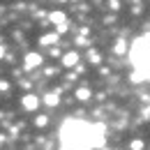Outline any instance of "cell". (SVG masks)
<instances>
[{"mask_svg": "<svg viewBox=\"0 0 150 150\" xmlns=\"http://www.w3.org/2000/svg\"><path fill=\"white\" fill-rule=\"evenodd\" d=\"M104 146V125L102 122H83V120H65L60 127V150H90Z\"/></svg>", "mask_w": 150, "mask_h": 150, "instance_id": "6da1fadb", "label": "cell"}, {"mask_svg": "<svg viewBox=\"0 0 150 150\" xmlns=\"http://www.w3.org/2000/svg\"><path fill=\"white\" fill-rule=\"evenodd\" d=\"M21 106L25 111H35V109H39V97L37 95H23L21 97Z\"/></svg>", "mask_w": 150, "mask_h": 150, "instance_id": "7a4b0ae2", "label": "cell"}, {"mask_svg": "<svg viewBox=\"0 0 150 150\" xmlns=\"http://www.w3.org/2000/svg\"><path fill=\"white\" fill-rule=\"evenodd\" d=\"M39 65H42V56H39V53H28L25 60H23V67H25V69H35Z\"/></svg>", "mask_w": 150, "mask_h": 150, "instance_id": "3957f363", "label": "cell"}, {"mask_svg": "<svg viewBox=\"0 0 150 150\" xmlns=\"http://www.w3.org/2000/svg\"><path fill=\"white\" fill-rule=\"evenodd\" d=\"M76 62H79V53H76V51L62 56V67H76Z\"/></svg>", "mask_w": 150, "mask_h": 150, "instance_id": "277c9868", "label": "cell"}, {"mask_svg": "<svg viewBox=\"0 0 150 150\" xmlns=\"http://www.w3.org/2000/svg\"><path fill=\"white\" fill-rule=\"evenodd\" d=\"M42 102H44L46 106H56V104H60V95L58 93H46L42 97Z\"/></svg>", "mask_w": 150, "mask_h": 150, "instance_id": "5b68a950", "label": "cell"}, {"mask_svg": "<svg viewBox=\"0 0 150 150\" xmlns=\"http://www.w3.org/2000/svg\"><path fill=\"white\" fill-rule=\"evenodd\" d=\"M56 42H58V33H51V35L39 37V46H51V44H56Z\"/></svg>", "mask_w": 150, "mask_h": 150, "instance_id": "8992f818", "label": "cell"}, {"mask_svg": "<svg viewBox=\"0 0 150 150\" xmlns=\"http://www.w3.org/2000/svg\"><path fill=\"white\" fill-rule=\"evenodd\" d=\"M76 99H79V102H88V99H90V88H79V90H76Z\"/></svg>", "mask_w": 150, "mask_h": 150, "instance_id": "52a82bcc", "label": "cell"}, {"mask_svg": "<svg viewBox=\"0 0 150 150\" xmlns=\"http://www.w3.org/2000/svg\"><path fill=\"white\" fill-rule=\"evenodd\" d=\"M49 19L53 21L56 25H62V23H67V21H65V14H62V12H51V16H49Z\"/></svg>", "mask_w": 150, "mask_h": 150, "instance_id": "ba28073f", "label": "cell"}, {"mask_svg": "<svg viewBox=\"0 0 150 150\" xmlns=\"http://www.w3.org/2000/svg\"><path fill=\"white\" fill-rule=\"evenodd\" d=\"M113 51H115V53H120V56H122V53H125V51H127V44H125V42H122V39H120V42H115V46H113Z\"/></svg>", "mask_w": 150, "mask_h": 150, "instance_id": "9c48e42d", "label": "cell"}, {"mask_svg": "<svg viewBox=\"0 0 150 150\" xmlns=\"http://www.w3.org/2000/svg\"><path fill=\"white\" fill-rule=\"evenodd\" d=\"M129 148L132 150H141V148H143V141H141V139H134V141L129 143Z\"/></svg>", "mask_w": 150, "mask_h": 150, "instance_id": "30bf717a", "label": "cell"}, {"mask_svg": "<svg viewBox=\"0 0 150 150\" xmlns=\"http://www.w3.org/2000/svg\"><path fill=\"white\" fill-rule=\"evenodd\" d=\"M46 122H49V118H46V115H39L37 120H35V125H37V127H44Z\"/></svg>", "mask_w": 150, "mask_h": 150, "instance_id": "8fae6325", "label": "cell"}, {"mask_svg": "<svg viewBox=\"0 0 150 150\" xmlns=\"http://www.w3.org/2000/svg\"><path fill=\"white\" fill-rule=\"evenodd\" d=\"M88 58H90V62H99V53H97V51H90Z\"/></svg>", "mask_w": 150, "mask_h": 150, "instance_id": "7c38bea8", "label": "cell"}, {"mask_svg": "<svg viewBox=\"0 0 150 150\" xmlns=\"http://www.w3.org/2000/svg\"><path fill=\"white\" fill-rule=\"evenodd\" d=\"M109 5H111V9H113V12H115V9H118V7H120V2H118V0H111V2H109Z\"/></svg>", "mask_w": 150, "mask_h": 150, "instance_id": "4fadbf2b", "label": "cell"}, {"mask_svg": "<svg viewBox=\"0 0 150 150\" xmlns=\"http://www.w3.org/2000/svg\"><path fill=\"white\" fill-rule=\"evenodd\" d=\"M5 56V46H0V58Z\"/></svg>", "mask_w": 150, "mask_h": 150, "instance_id": "5bb4252c", "label": "cell"}]
</instances>
